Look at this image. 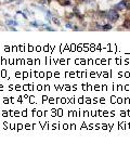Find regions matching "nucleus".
Masks as SVG:
<instances>
[{
    "mask_svg": "<svg viewBox=\"0 0 130 157\" xmlns=\"http://www.w3.org/2000/svg\"><path fill=\"white\" fill-rule=\"evenodd\" d=\"M124 26L127 27V28H128V27H130V22H129V21H125V23H124Z\"/></svg>",
    "mask_w": 130,
    "mask_h": 157,
    "instance_id": "423d86ee",
    "label": "nucleus"
},
{
    "mask_svg": "<svg viewBox=\"0 0 130 157\" xmlns=\"http://www.w3.org/2000/svg\"><path fill=\"white\" fill-rule=\"evenodd\" d=\"M30 25H32V26H35V27H38V24H37L36 22H32V23H30Z\"/></svg>",
    "mask_w": 130,
    "mask_h": 157,
    "instance_id": "0eeeda50",
    "label": "nucleus"
},
{
    "mask_svg": "<svg viewBox=\"0 0 130 157\" xmlns=\"http://www.w3.org/2000/svg\"><path fill=\"white\" fill-rule=\"evenodd\" d=\"M53 22L55 23V24H58V25H60V22H58V20H56V19H53Z\"/></svg>",
    "mask_w": 130,
    "mask_h": 157,
    "instance_id": "6e6552de",
    "label": "nucleus"
},
{
    "mask_svg": "<svg viewBox=\"0 0 130 157\" xmlns=\"http://www.w3.org/2000/svg\"><path fill=\"white\" fill-rule=\"evenodd\" d=\"M126 9V6H125V2H124V0L123 1H121V2H119L118 5H116L114 7V10H125Z\"/></svg>",
    "mask_w": 130,
    "mask_h": 157,
    "instance_id": "f03ea898",
    "label": "nucleus"
},
{
    "mask_svg": "<svg viewBox=\"0 0 130 157\" xmlns=\"http://www.w3.org/2000/svg\"><path fill=\"white\" fill-rule=\"evenodd\" d=\"M110 28H112V26H110V25H107V24L104 25L103 27H101V29H104V31H107V29H110Z\"/></svg>",
    "mask_w": 130,
    "mask_h": 157,
    "instance_id": "20e7f679",
    "label": "nucleus"
},
{
    "mask_svg": "<svg viewBox=\"0 0 130 157\" xmlns=\"http://www.w3.org/2000/svg\"><path fill=\"white\" fill-rule=\"evenodd\" d=\"M108 19H110V21H117L119 19V15L118 13H117L116 10H110V12H108Z\"/></svg>",
    "mask_w": 130,
    "mask_h": 157,
    "instance_id": "f257e3e1",
    "label": "nucleus"
},
{
    "mask_svg": "<svg viewBox=\"0 0 130 157\" xmlns=\"http://www.w3.org/2000/svg\"><path fill=\"white\" fill-rule=\"evenodd\" d=\"M6 24H8V25H14V26H16L17 23L15 22V21H8V22H6Z\"/></svg>",
    "mask_w": 130,
    "mask_h": 157,
    "instance_id": "39448f33",
    "label": "nucleus"
},
{
    "mask_svg": "<svg viewBox=\"0 0 130 157\" xmlns=\"http://www.w3.org/2000/svg\"><path fill=\"white\" fill-rule=\"evenodd\" d=\"M124 2H125V6H126V9L130 10V0H124Z\"/></svg>",
    "mask_w": 130,
    "mask_h": 157,
    "instance_id": "7ed1b4c3",
    "label": "nucleus"
}]
</instances>
